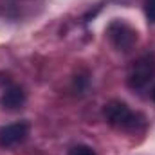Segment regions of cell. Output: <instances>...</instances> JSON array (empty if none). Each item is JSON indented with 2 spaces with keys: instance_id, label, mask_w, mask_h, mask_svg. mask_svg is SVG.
<instances>
[{
  "instance_id": "cell-1",
  "label": "cell",
  "mask_w": 155,
  "mask_h": 155,
  "mask_svg": "<svg viewBox=\"0 0 155 155\" xmlns=\"http://www.w3.org/2000/svg\"><path fill=\"white\" fill-rule=\"evenodd\" d=\"M103 116L112 126H116L119 130H124V132H137L144 123L143 116L132 112L126 103L117 101V99L105 105Z\"/></svg>"
},
{
  "instance_id": "cell-2",
  "label": "cell",
  "mask_w": 155,
  "mask_h": 155,
  "mask_svg": "<svg viewBox=\"0 0 155 155\" xmlns=\"http://www.w3.org/2000/svg\"><path fill=\"white\" fill-rule=\"evenodd\" d=\"M153 76H155V60L152 56H143L130 67L128 85L132 88H143L152 81Z\"/></svg>"
},
{
  "instance_id": "cell-3",
  "label": "cell",
  "mask_w": 155,
  "mask_h": 155,
  "mask_svg": "<svg viewBox=\"0 0 155 155\" xmlns=\"http://www.w3.org/2000/svg\"><path fill=\"white\" fill-rule=\"evenodd\" d=\"M108 38L119 51H130L137 41V31L123 20H116L108 25Z\"/></svg>"
},
{
  "instance_id": "cell-4",
  "label": "cell",
  "mask_w": 155,
  "mask_h": 155,
  "mask_svg": "<svg viewBox=\"0 0 155 155\" xmlns=\"http://www.w3.org/2000/svg\"><path fill=\"white\" fill-rule=\"evenodd\" d=\"M27 134H29V124L25 121L7 124V126L0 128V146L2 148H13L20 143H24Z\"/></svg>"
},
{
  "instance_id": "cell-5",
  "label": "cell",
  "mask_w": 155,
  "mask_h": 155,
  "mask_svg": "<svg viewBox=\"0 0 155 155\" xmlns=\"http://www.w3.org/2000/svg\"><path fill=\"white\" fill-rule=\"evenodd\" d=\"M25 103V92L20 87H9L4 90L0 97V105L7 110H18Z\"/></svg>"
},
{
  "instance_id": "cell-6",
  "label": "cell",
  "mask_w": 155,
  "mask_h": 155,
  "mask_svg": "<svg viewBox=\"0 0 155 155\" xmlns=\"http://www.w3.org/2000/svg\"><path fill=\"white\" fill-rule=\"evenodd\" d=\"M144 13L148 22L155 24V0H144Z\"/></svg>"
},
{
  "instance_id": "cell-7",
  "label": "cell",
  "mask_w": 155,
  "mask_h": 155,
  "mask_svg": "<svg viewBox=\"0 0 155 155\" xmlns=\"http://www.w3.org/2000/svg\"><path fill=\"white\" fill-rule=\"evenodd\" d=\"M69 155H96V152H94L90 146H85V144H78V146H74V148L69 152Z\"/></svg>"
},
{
  "instance_id": "cell-8",
  "label": "cell",
  "mask_w": 155,
  "mask_h": 155,
  "mask_svg": "<svg viewBox=\"0 0 155 155\" xmlns=\"http://www.w3.org/2000/svg\"><path fill=\"white\" fill-rule=\"evenodd\" d=\"M153 101H155V90H153Z\"/></svg>"
}]
</instances>
